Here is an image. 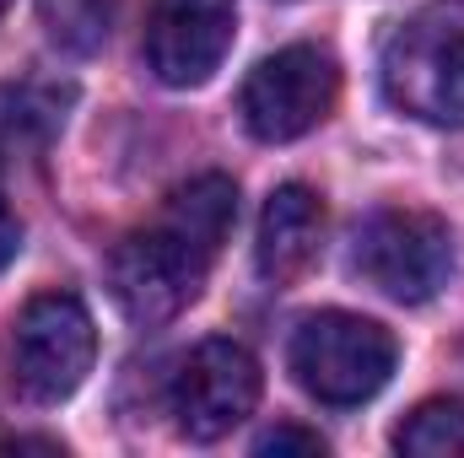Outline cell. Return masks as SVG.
Masks as SVG:
<instances>
[{"mask_svg": "<svg viewBox=\"0 0 464 458\" xmlns=\"http://www.w3.org/2000/svg\"><path fill=\"white\" fill-rule=\"evenodd\" d=\"M16 248H22V222H16V211L5 205V195H0V270L16 259Z\"/></svg>", "mask_w": 464, "mask_h": 458, "instance_id": "5bb4252c", "label": "cell"}, {"mask_svg": "<svg viewBox=\"0 0 464 458\" xmlns=\"http://www.w3.org/2000/svg\"><path fill=\"white\" fill-rule=\"evenodd\" d=\"M324 248V200L308 184H281L265 200L259 237H254V264L270 286H292L314 270Z\"/></svg>", "mask_w": 464, "mask_h": 458, "instance_id": "9c48e42d", "label": "cell"}, {"mask_svg": "<svg viewBox=\"0 0 464 458\" xmlns=\"http://www.w3.org/2000/svg\"><path fill=\"white\" fill-rule=\"evenodd\" d=\"M0 453H60L54 437H0Z\"/></svg>", "mask_w": 464, "mask_h": 458, "instance_id": "9a60e30c", "label": "cell"}, {"mask_svg": "<svg viewBox=\"0 0 464 458\" xmlns=\"http://www.w3.org/2000/svg\"><path fill=\"white\" fill-rule=\"evenodd\" d=\"M109 22H114V0H44V27L71 54H92L109 38Z\"/></svg>", "mask_w": 464, "mask_h": 458, "instance_id": "7c38bea8", "label": "cell"}, {"mask_svg": "<svg viewBox=\"0 0 464 458\" xmlns=\"http://www.w3.org/2000/svg\"><path fill=\"white\" fill-rule=\"evenodd\" d=\"M5 356H11V383L22 388V399H33V405L71 399L87 383L92 356H98V329H92L87 302L71 291L33 297L11 324Z\"/></svg>", "mask_w": 464, "mask_h": 458, "instance_id": "5b68a950", "label": "cell"}, {"mask_svg": "<svg viewBox=\"0 0 464 458\" xmlns=\"http://www.w3.org/2000/svg\"><path fill=\"white\" fill-rule=\"evenodd\" d=\"M237 33L232 0H151L146 65L162 87H200L227 60Z\"/></svg>", "mask_w": 464, "mask_h": 458, "instance_id": "ba28073f", "label": "cell"}, {"mask_svg": "<svg viewBox=\"0 0 464 458\" xmlns=\"http://www.w3.org/2000/svg\"><path fill=\"white\" fill-rule=\"evenodd\" d=\"M383 98L400 114L459 129L464 124V0H427L411 11L378 60Z\"/></svg>", "mask_w": 464, "mask_h": 458, "instance_id": "7a4b0ae2", "label": "cell"}, {"mask_svg": "<svg viewBox=\"0 0 464 458\" xmlns=\"http://www.w3.org/2000/svg\"><path fill=\"white\" fill-rule=\"evenodd\" d=\"M394 448L411 458H464V399H427V405H416L400 421Z\"/></svg>", "mask_w": 464, "mask_h": 458, "instance_id": "8fae6325", "label": "cell"}, {"mask_svg": "<svg viewBox=\"0 0 464 458\" xmlns=\"http://www.w3.org/2000/svg\"><path fill=\"white\" fill-rule=\"evenodd\" d=\"M65 119V98L54 87H0V167L38 157Z\"/></svg>", "mask_w": 464, "mask_h": 458, "instance_id": "30bf717a", "label": "cell"}, {"mask_svg": "<svg viewBox=\"0 0 464 458\" xmlns=\"http://www.w3.org/2000/svg\"><path fill=\"white\" fill-rule=\"evenodd\" d=\"M259 361L237 340H206L195 345L179 372H173V415L189 443H217L232 426H243L259 405Z\"/></svg>", "mask_w": 464, "mask_h": 458, "instance_id": "52a82bcc", "label": "cell"}, {"mask_svg": "<svg viewBox=\"0 0 464 458\" xmlns=\"http://www.w3.org/2000/svg\"><path fill=\"white\" fill-rule=\"evenodd\" d=\"M232 222H237V184L227 173H200L179 184L157 205V216L130 232L109 259V291L124 308V319L146 329L179 319L200 297L211 264L222 259Z\"/></svg>", "mask_w": 464, "mask_h": 458, "instance_id": "6da1fadb", "label": "cell"}, {"mask_svg": "<svg viewBox=\"0 0 464 458\" xmlns=\"http://www.w3.org/2000/svg\"><path fill=\"white\" fill-rule=\"evenodd\" d=\"M351 270L389 302H432L454 275V232L432 211H372L351 232Z\"/></svg>", "mask_w": 464, "mask_h": 458, "instance_id": "3957f363", "label": "cell"}, {"mask_svg": "<svg viewBox=\"0 0 464 458\" xmlns=\"http://www.w3.org/2000/svg\"><path fill=\"white\" fill-rule=\"evenodd\" d=\"M5 5H11V0H0V16H5Z\"/></svg>", "mask_w": 464, "mask_h": 458, "instance_id": "2e32d148", "label": "cell"}, {"mask_svg": "<svg viewBox=\"0 0 464 458\" xmlns=\"http://www.w3.org/2000/svg\"><path fill=\"white\" fill-rule=\"evenodd\" d=\"M394 356H400V345H394V335L378 319L341 313V308L303 319L297 335H292V350H286L292 377L319 405H335V410L372 399L389 383Z\"/></svg>", "mask_w": 464, "mask_h": 458, "instance_id": "277c9868", "label": "cell"}, {"mask_svg": "<svg viewBox=\"0 0 464 458\" xmlns=\"http://www.w3.org/2000/svg\"><path fill=\"white\" fill-rule=\"evenodd\" d=\"M335 98H341L335 54L314 49V43H292V49H276L270 60H259L248 71V81H243V124L259 140L286 146V140H303L308 129H319L335 114Z\"/></svg>", "mask_w": 464, "mask_h": 458, "instance_id": "8992f818", "label": "cell"}, {"mask_svg": "<svg viewBox=\"0 0 464 458\" xmlns=\"http://www.w3.org/2000/svg\"><path fill=\"white\" fill-rule=\"evenodd\" d=\"M254 453H330V443L314 432V426H297V421H281V426H270V432H259L254 437Z\"/></svg>", "mask_w": 464, "mask_h": 458, "instance_id": "4fadbf2b", "label": "cell"}]
</instances>
